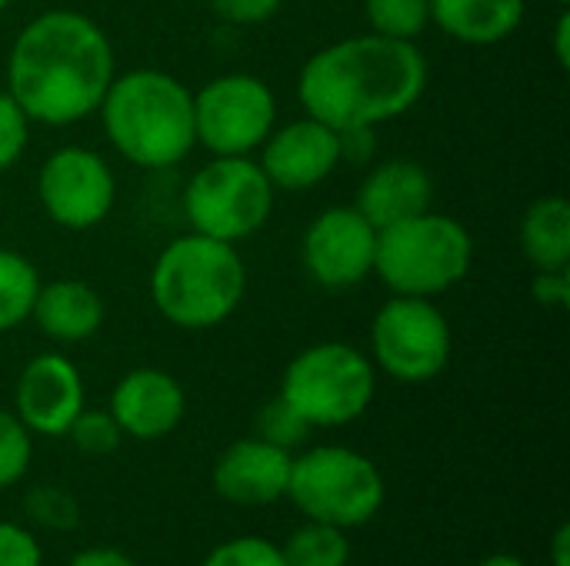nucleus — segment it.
Here are the masks:
<instances>
[{
    "instance_id": "nucleus-1",
    "label": "nucleus",
    "mask_w": 570,
    "mask_h": 566,
    "mask_svg": "<svg viewBox=\"0 0 570 566\" xmlns=\"http://www.w3.org/2000/svg\"><path fill=\"white\" fill-rule=\"evenodd\" d=\"M114 77V43L80 10L37 13L7 50V93L40 127H73L97 113Z\"/></svg>"
},
{
    "instance_id": "nucleus-2",
    "label": "nucleus",
    "mask_w": 570,
    "mask_h": 566,
    "mask_svg": "<svg viewBox=\"0 0 570 566\" xmlns=\"http://www.w3.org/2000/svg\"><path fill=\"white\" fill-rule=\"evenodd\" d=\"M428 57L414 40L354 33L314 50L297 73L304 113L341 130L381 127L411 113L428 90Z\"/></svg>"
},
{
    "instance_id": "nucleus-3",
    "label": "nucleus",
    "mask_w": 570,
    "mask_h": 566,
    "mask_svg": "<svg viewBox=\"0 0 570 566\" xmlns=\"http://www.w3.org/2000/svg\"><path fill=\"white\" fill-rule=\"evenodd\" d=\"M97 117L107 143L140 170H170L197 147L194 90L157 67L117 73Z\"/></svg>"
},
{
    "instance_id": "nucleus-4",
    "label": "nucleus",
    "mask_w": 570,
    "mask_h": 566,
    "mask_svg": "<svg viewBox=\"0 0 570 566\" xmlns=\"http://www.w3.org/2000/svg\"><path fill=\"white\" fill-rule=\"evenodd\" d=\"M247 297V264L237 244L204 234L174 237L150 267V300L177 330H214Z\"/></svg>"
},
{
    "instance_id": "nucleus-5",
    "label": "nucleus",
    "mask_w": 570,
    "mask_h": 566,
    "mask_svg": "<svg viewBox=\"0 0 570 566\" xmlns=\"http://www.w3.org/2000/svg\"><path fill=\"white\" fill-rule=\"evenodd\" d=\"M474 267L471 230L438 210H424L377 230L374 277L401 297H428L454 290Z\"/></svg>"
},
{
    "instance_id": "nucleus-6",
    "label": "nucleus",
    "mask_w": 570,
    "mask_h": 566,
    "mask_svg": "<svg viewBox=\"0 0 570 566\" xmlns=\"http://www.w3.org/2000/svg\"><path fill=\"white\" fill-rule=\"evenodd\" d=\"M377 390V370L364 350L344 340L304 347L281 377V400L311 427H347L367 414Z\"/></svg>"
},
{
    "instance_id": "nucleus-7",
    "label": "nucleus",
    "mask_w": 570,
    "mask_h": 566,
    "mask_svg": "<svg viewBox=\"0 0 570 566\" xmlns=\"http://www.w3.org/2000/svg\"><path fill=\"white\" fill-rule=\"evenodd\" d=\"M287 497L307 520L354 530L381 514L387 487L371 457L351 447H311L291 464Z\"/></svg>"
},
{
    "instance_id": "nucleus-8",
    "label": "nucleus",
    "mask_w": 570,
    "mask_h": 566,
    "mask_svg": "<svg viewBox=\"0 0 570 566\" xmlns=\"http://www.w3.org/2000/svg\"><path fill=\"white\" fill-rule=\"evenodd\" d=\"M277 190L254 157H210L184 187L180 207L194 234L240 244L267 227Z\"/></svg>"
},
{
    "instance_id": "nucleus-9",
    "label": "nucleus",
    "mask_w": 570,
    "mask_h": 566,
    "mask_svg": "<svg viewBox=\"0 0 570 566\" xmlns=\"http://www.w3.org/2000/svg\"><path fill=\"white\" fill-rule=\"evenodd\" d=\"M454 337L438 300H384L371 320V364L397 384H431L451 364Z\"/></svg>"
},
{
    "instance_id": "nucleus-10",
    "label": "nucleus",
    "mask_w": 570,
    "mask_h": 566,
    "mask_svg": "<svg viewBox=\"0 0 570 566\" xmlns=\"http://www.w3.org/2000/svg\"><path fill=\"white\" fill-rule=\"evenodd\" d=\"M197 143L210 157H254L277 127V97L257 73H220L194 93Z\"/></svg>"
},
{
    "instance_id": "nucleus-11",
    "label": "nucleus",
    "mask_w": 570,
    "mask_h": 566,
    "mask_svg": "<svg viewBox=\"0 0 570 566\" xmlns=\"http://www.w3.org/2000/svg\"><path fill=\"white\" fill-rule=\"evenodd\" d=\"M37 200L60 230H94L117 207V173L90 147H57L37 170Z\"/></svg>"
},
{
    "instance_id": "nucleus-12",
    "label": "nucleus",
    "mask_w": 570,
    "mask_h": 566,
    "mask_svg": "<svg viewBox=\"0 0 570 566\" xmlns=\"http://www.w3.org/2000/svg\"><path fill=\"white\" fill-rule=\"evenodd\" d=\"M377 230L354 203L321 210L301 237V264L324 290H351L374 277Z\"/></svg>"
},
{
    "instance_id": "nucleus-13",
    "label": "nucleus",
    "mask_w": 570,
    "mask_h": 566,
    "mask_svg": "<svg viewBox=\"0 0 570 566\" xmlns=\"http://www.w3.org/2000/svg\"><path fill=\"white\" fill-rule=\"evenodd\" d=\"M274 190L304 193L321 187L341 167V137L334 127L304 113L271 130L257 157Z\"/></svg>"
},
{
    "instance_id": "nucleus-14",
    "label": "nucleus",
    "mask_w": 570,
    "mask_h": 566,
    "mask_svg": "<svg viewBox=\"0 0 570 566\" xmlns=\"http://www.w3.org/2000/svg\"><path fill=\"white\" fill-rule=\"evenodd\" d=\"M17 417L33 437H67L83 410V377L63 354H37L17 377Z\"/></svg>"
},
{
    "instance_id": "nucleus-15",
    "label": "nucleus",
    "mask_w": 570,
    "mask_h": 566,
    "mask_svg": "<svg viewBox=\"0 0 570 566\" xmlns=\"http://www.w3.org/2000/svg\"><path fill=\"white\" fill-rule=\"evenodd\" d=\"M107 410L124 437L160 440L180 427L187 414V397L174 374L160 367H137L117 380Z\"/></svg>"
},
{
    "instance_id": "nucleus-16",
    "label": "nucleus",
    "mask_w": 570,
    "mask_h": 566,
    "mask_svg": "<svg viewBox=\"0 0 570 566\" xmlns=\"http://www.w3.org/2000/svg\"><path fill=\"white\" fill-rule=\"evenodd\" d=\"M291 464V450H281L261 437H244L220 450L210 484L217 497L234 507H271L287 497Z\"/></svg>"
},
{
    "instance_id": "nucleus-17",
    "label": "nucleus",
    "mask_w": 570,
    "mask_h": 566,
    "mask_svg": "<svg viewBox=\"0 0 570 566\" xmlns=\"http://www.w3.org/2000/svg\"><path fill=\"white\" fill-rule=\"evenodd\" d=\"M431 203H434V177L421 160L411 157L377 160L364 173L354 197V207L371 220L374 230L417 217L431 210Z\"/></svg>"
},
{
    "instance_id": "nucleus-18",
    "label": "nucleus",
    "mask_w": 570,
    "mask_h": 566,
    "mask_svg": "<svg viewBox=\"0 0 570 566\" xmlns=\"http://www.w3.org/2000/svg\"><path fill=\"white\" fill-rule=\"evenodd\" d=\"M104 317H107V307H104L100 290L73 277L40 284L33 310H30V320L37 324V330L53 344L90 340L104 327Z\"/></svg>"
},
{
    "instance_id": "nucleus-19",
    "label": "nucleus",
    "mask_w": 570,
    "mask_h": 566,
    "mask_svg": "<svg viewBox=\"0 0 570 566\" xmlns=\"http://www.w3.org/2000/svg\"><path fill=\"white\" fill-rule=\"evenodd\" d=\"M528 13V0H431V23L468 47L511 40Z\"/></svg>"
},
{
    "instance_id": "nucleus-20",
    "label": "nucleus",
    "mask_w": 570,
    "mask_h": 566,
    "mask_svg": "<svg viewBox=\"0 0 570 566\" xmlns=\"http://www.w3.org/2000/svg\"><path fill=\"white\" fill-rule=\"evenodd\" d=\"M521 250L534 270L570 267V203L561 193L538 197L518 230Z\"/></svg>"
},
{
    "instance_id": "nucleus-21",
    "label": "nucleus",
    "mask_w": 570,
    "mask_h": 566,
    "mask_svg": "<svg viewBox=\"0 0 570 566\" xmlns=\"http://www.w3.org/2000/svg\"><path fill=\"white\" fill-rule=\"evenodd\" d=\"M40 284V270L30 257L0 247V337L30 320Z\"/></svg>"
},
{
    "instance_id": "nucleus-22",
    "label": "nucleus",
    "mask_w": 570,
    "mask_h": 566,
    "mask_svg": "<svg viewBox=\"0 0 570 566\" xmlns=\"http://www.w3.org/2000/svg\"><path fill=\"white\" fill-rule=\"evenodd\" d=\"M287 566H347L351 564V544L347 530H337L331 524H304L287 537L281 547Z\"/></svg>"
},
{
    "instance_id": "nucleus-23",
    "label": "nucleus",
    "mask_w": 570,
    "mask_h": 566,
    "mask_svg": "<svg viewBox=\"0 0 570 566\" xmlns=\"http://www.w3.org/2000/svg\"><path fill=\"white\" fill-rule=\"evenodd\" d=\"M371 33L391 40H421L431 27V0H364Z\"/></svg>"
},
{
    "instance_id": "nucleus-24",
    "label": "nucleus",
    "mask_w": 570,
    "mask_h": 566,
    "mask_svg": "<svg viewBox=\"0 0 570 566\" xmlns=\"http://www.w3.org/2000/svg\"><path fill=\"white\" fill-rule=\"evenodd\" d=\"M33 460V434L17 414L0 407V490L20 484Z\"/></svg>"
},
{
    "instance_id": "nucleus-25",
    "label": "nucleus",
    "mask_w": 570,
    "mask_h": 566,
    "mask_svg": "<svg viewBox=\"0 0 570 566\" xmlns=\"http://www.w3.org/2000/svg\"><path fill=\"white\" fill-rule=\"evenodd\" d=\"M67 437L73 440V447L87 457H107L120 447L124 434L117 427V420L110 417V410H80L77 420L70 424Z\"/></svg>"
},
{
    "instance_id": "nucleus-26",
    "label": "nucleus",
    "mask_w": 570,
    "mask_h": 566,
    "mask_svg": "<svg viewBox=\"0 0 570 566\" xmlns=\"http://www.w3.org/2000/svg\"><path fill=\"white\" fill-rule=\"evenodd\" d=\"M257 437L267 440V444H274V447H281V450H291L294 454V447H301L311 437V427L281 397H274L257 414Z\"/></svg>"
},
{
    "instance_id": "nucleus-27",
    "label": "nucleus",
    "mask_w": 570,
    "mask_h": 566,
    "mask_svg": "<svg viewBox=\"0 0 570 566\" xmlns=\"http://www.w3.org/2000/svg\"><path fill=\"white\" fill-rule=\"evenodd\" d=\"M27 514H30V520L40 524V527L70 530V527H77L80 507H77V500H73L70 490L53 487V484H43V487H33V490L27 494Z\"/></svg>"
},
{
    "instance_id": "nucleus-28",
    "label": "nucleus",
    "mask_w": 570,
    "mask_h": 566,
    "mask_svg": "<svg viewBox=\"0 0 570 566\" xmlns=\"http://www.w3.org/2000/svg\"><path fill=\"white\" fill-rule=\"evenodd\" d=\"M204 566H287L277 544L264 537H234L217 544Z\"/></svg>"
},
{
    "instance_id": "nucleus-29",
    "label": "nucleus",
    "mask_w": 570,
    "mask_h": 566,
    "mask_svg": "<svg viewBox=\"0 0 570 566\" xmlns=\"http://www.w3.org/2000/svg\"><path fill=\"white\" fill-rule=\"evenodd\" d=\"M30 117L20 110V103L0 90V173L13 170L20 163V157L27 153L30 143Z\"/></svg>"
},
{
    "instance_id": "nucleus-30",
    "label": "nucleus",
    "mask_w": 570,
    "mask_h": 566,
    "mask_svg": "<svg viewBox=\"0 0 570 566\" xmlns=\"http://www.w3.org/2000/svg\"><path fill=\"white\" fill-rule=\"evenodd\" d=\"M0 566H43L40 544L27 527L0 520Z\"/></svg>"
},
{
    "instance_id": "nucleus-31",
    "label": "nucleus",
    "mask_w": 570,
    "mask_h": 566,
    "mask_svg": "<svg viewBox=\"0 0 570 566\" xmlns=\"http://www.w3.org/2000/svg\"><path fill=\"white\" fill-rule=\"evenodd\" d=\"M284 0H210V10L230 27H257L277 17Z\"/></svg>"
},
{
    "instance_id": "nucleus-32",
    "label": "nucleus",
    "mask_w": 570,
    "mask_h": 566,
    "mask_svg": "<svg viewBox=\"0 0 570 566\" xmlns=\"http://www.w3.org/2000/svg\"><path fill=\"white\" fill-rule=\"evenodd\" d=\"M531 297L544 310H568L570 307V270L554 267V270H534L531 280Z\"/></svg>"
},
{
    "instance_id": "nucleus-33",
    "label": "nucleus",
    "mask_w": 570,
    "mask_h": 566,
    "mask_svg": "<svg viewBox=\"0 0 570 566\" xmlns=\"http://www.w3.org/2000/svg\"><path fill=\"white\" fill-rule=\"evenodd\" d=\"M341 163H354V167H364L374 160V150H377V137H374V127H357V130H341Z\"/></svg>"
},
{
    "instance_id": "nucleus-34",
    "label": "nucleus",
    "mask_w": 570,
    "mask_h": 566,
    "mask_svg": "<svg viewBox=\"0 0 570 566\" xmlns=\"http://www.w3.org/2000/svg\"><path fill=\"white\" fill-rule=\"evenodd\" d=\"M70 566H137L124 550L117 547H90V550H80Z\"/></svg>"
},
{
    "instance_id": "nucleus-35",
    "label": "nucleus",
    "mask_w": 570,
    "mask_h": 566,
    "mask_svg": "<svg viewBox=\"0 0 570 566\" xmlns=\"http://www.w3.org/2000/svg\"><path fill=\"white\" fill-rule=\"evenodd\" d=\"M554 60L561 70L570 67V10L561 7L558 20H554Z\"/></svg>"
},
{
    "instance_id": "nucleus-36",
    "label": "nucleus",
    "mask_w": 570,
    "mask_h": 566,
    "mask_svg": "<svg viewBox=\"0 0 570 566\" xmlns=\"http://www.w3.org/2000/svg\"><path fill=\"white\" fill-rule=\"evenodd\" d=\"M551 566H570V527L561 524L551 537Z\"/></svg>"
},
{
    "instance_id": "nucleus-37",
    "label": "nucleus",
    "mask_w": 570,
    "mask_h": 566,
    "mask_svg": "<svg viewBox=\"0 0 570 566\" xmlns=\"http://www.w3.org/2000/svg\"><path fill=\"white\" fill-rule=\"evenodd\" d=\"M478 566H528L524 560H518V557H511V554H491V557H484Z\"/></svg>"
},
{
    "instance_id": "nucleus-38",
    "label": "nucleus",
    "mask_w": 570,
    "mask_h": 566,
    "mask_svg": "<svg viewBox=\"0 0 570 566\" xmlns=\"http://www.w3.org/2000/svg\"><path fill=\"white\" fill-rule=\"evenodd\" d=\"M7 7H10V0H0V13H3Z\"/></svg>"
},
{
    "instance_id": "nucleus-39",
    "label": "nucleus",
    "mask_w": 570,
    "mask_h": 566,
    "mask_svg": "<svg viewBox=\"0 0 570 566\" xmlns=\"http://www.w3.org/2000/svg\"><path fill=\"white\" fill-rule=\"evenodd\" d=\"M554 3H558V7H570V0H554Z\"/></svg>"
}]
</instances>
